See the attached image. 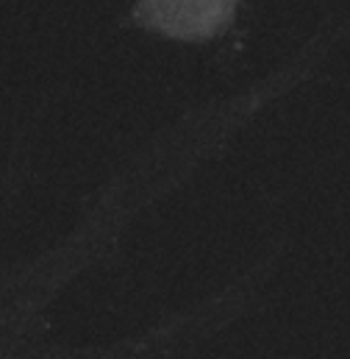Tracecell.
Masks as SVG:
<instances>
[{
	"mask_svg": "<svg viewBox=\"0 0 350 359\" xmlns=\"http://www.w3.org/2000/svg\"><path fill=\"white\" fill-rule=\"evenodd\" d=\"M245 0H131L128 22L181 45H209L223 39Z\"/></svg>",
	"mask_w": 350,
	"mask_h": 359,
	"instance_id": "1",
	"label": "cell"
}]
</instances>
